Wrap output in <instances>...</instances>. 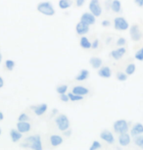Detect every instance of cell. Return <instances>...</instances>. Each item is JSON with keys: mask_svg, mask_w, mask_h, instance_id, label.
<instances>
[{"mask_svg": "<svg viewBox=\"0 0 143 150\" xmlns=\"http://www.w3.org/2000/svg\"><path fill=\"white\" fill-rule=\"evenodd\" d=\"M128 123L125 120H118L114 123L113 125V129L115 132H117V134H125V132H128Z\"/></svg>", "mask_w": 143, "mask_h": 150, "instance_id": "1", "label": "cell"}, {"mask_svg": "<svg viewBox=\"0 0 143 150\" xmlns=\"http://www.w3.org/2000/svg\"><path fill=\"white\" fill-rule=\"evenodd\" d=\"M37 11L45 16H53L55 14L54 8H53L51 3H49V2H42V3L38 4Z\"/></svg>", "mask_w": 143, "mask_h": 150, "instance_id": "2", "label": "cell"}, {"mask_svg": "<svg viewBox=\"0 0 143 150\" xmlns=\"http://www.w3.org/2000/svg\"><path fill=\"white\" fill-rule=\"evenodd\" d=\"M56 125H57L58 129H60V131L66 132L67 129H69L70 128V121L66 115L61 114L56 118Z\"/></svg>", "mask_w": 143, "mask_h": 150, "instance_id": "3", "label": "cell"}, {"mask_svg": "<svg viewBox=\"0 0 143 150\" xmlns=\"http://www.w3.org/2000/svg\"><path fill=\"white\" fill-rule=\"evenodd\" d=\"M130 33L131 39L135 42L139 41L142 38V33H141V30H140V27L138 24H133L132 26L130 27Z\"/></svg>", "mask_w": 143, "mask_h": 150, "instance_id": "4", "label": "cell"}, {"mask_svg": "<svg viewBox=\"0 0 143 150\" xmlns=\"http://www.w3.org/2000/svg\"><path fill=\"white\" fill-rule=\"evenodd\" d=\"M114 26L115 29L118 30H127L130 28L128 21L123 17H118L114 20Z\"/></svg>", "mask_w": 143, "mask_h": 150, "instance_id": "5", "label": "cell"}, {"mask_svg": "<svg viewBox=\"0 0 143 150\" xmlns=\"http://www.w3.org/2000/svg\"><path fill=\"white\" fill-rule=\"evenodd\" d=\"M89 10L95 17H99L102 14V8L100 6L99 0H91L89 3Z\"/></svg>", "mask_w": 143, "mask_h": 150, "instance_id": "6", "label": "cell"}, {"mask_svg": "<svg viewBox=\"0 0 143 150\" xmlns=\"http://www.w3.org/2000/svg\"><path fill=\"white\" fill-rule=\"evenodd\" d=\"M27 140L30 141V148L35 150L42 149V144H41V138L39 135H32L27 138Z\"/></svg>", "mask_w": 143, "mask_h": 150, "instance_id": "7", "label": "cell"}, {"mask_svg": "<svg viewBox=\"0 0 143 150\" xmlns=\"http://www.w3.org/2000/svg\"><path fill=\"white\" fill-rule=\"evenodd\" d=\"M75 30H77V35H85V33H88L89 30V25L86 24V23L80 21V23L77 24V27H75Z\"/></svg>", "mask_w": 143, "mask_h": 150, "instance_id": "8", "label": "cell"}, {"mask_svg": "<svg viewBox=\"0 0 143 150\" xmlns=\"http://www.w3.org/2000/svg\"><path fill=\"white\" fill-rule=\"evenodd\" d=\"M30 129H32V126L27 121H19L18 124H17V129L21 132L22 134L29 132L30 131Z\"/></svg>", "mask_w": 143, "mask_h": 150, "instance_id": "9", "label": "cell"}, {"mask_svg": "<svg viewBox=\"0 0 143 150\" xmlns=\"http://www.w3.org/2000/svg\"><path fill=\"white\" fill-rule=\"evenodd\" d=\"M100 137L109 144H113L115 142V137H114L113 134H112L111 132L107 131V129H105V131H103L101 132Z\"/></svg>", "mask_w": 143, "mask_h": 150, "instance_id": "10", "label": "cell"}, {"mask_svg": "<svg viewBox=\"0 0 143 150\" xmlns=\"http://www.w3.org/2000/svg\"><path fill=\"white\" fill-rule=\"evenodd\" d=\"M125 52H127V50H125V47H123V46H120V48H118V49L116 50H113V51L111 52V57L115 59V60H120V58L123 57L125 54Z\"/></svg>", "mask_w": 143, "mask_h": 150, "instance_id": "11", "label": "cell"}, {"mask_svg": "<svg viewBox=\"0 0 143 150\" xmlns=\"http://www.w3.org/2000/svg\"><path fill=\"white\" fill-rule=\"evenodd\" d=\"M143 134V125L140 123H136L132 126V128L130 129V135L132 137H137L139 134Z\"/></svg>", "mask_w": 143, "mask_h": 150, "instance_id": "12", "label": "cell"}, {"mask_svg": "<svg viewBox=\"0 0 143 150\" xmlns=\"http://www.w3.org/2000/svg\"><path fill=\"white\" fill-rule=\"evenodd\" d=\"M80 21L88 25H93L95 24V16L92 13H83L80 17Z\"/></svg>", "mask_w": 143, "mask_h": 150, "instance_id": "13", "label": "cell"}, {"mask_svg": "<svg viewBox=\"0 0 143 150\" xmlns=\"http://www.w3.org/2000/svg\"><path fill=\"white\" fill-rule=\"evenodd\" d=\"M119 143L122 146H128L130 143V135L125 132V134H120L119 137Z\"/></svg>", "mask_w": 143, "mask_h": 150, "instance_id": "14", "label": "cell"}, {"mask_svg": "<svg viewBox=\"0 0 143 150\" xmlns=\"http://www.w3.org/2000/svg\"><path fill=\"white\" fill-rule=\"evenodd\" d=\"M98 75H99L101 78L108 79L112 76V71L109 67H102L99 70V72H98Z\"/></svg>", "mask_w": 143, "mask_h": 150, "instance_id": "15", "label": "cell"}, {"mask_svg": "<svg viewBox=\"0 0 143 150\" xmlns=\"http://www.w3.org/2000/svg\"><path fill=\"white\" fill-rule=\"evenodd\" d=\"M63 142V138L60 137V135H57V134H53L50 137V143H51L52 146H59L61 145Z\"/></svg>", "mask_w": 143, "mask_h": 150, "instance_id": "16", "label": "cell"}, {"mask_svg": "<svg viewBox=\"0 0 143 150\" xmlns=\"http://www.w3.org/2000/svg\"><path fill=\"white\" fill-rule=\"evenodd\" d=\"M88 92H89L88 89L86 88L85 86H77L73 88V93L77 94V95H86Z\"/></svg>", "mask_w": 143, "mask_h": 150, "instance_id": "17", "label": "cell"}, {"mask_svg": "<svg viewBox=\"0 0 143 150\" xmlns=\"http://www.w3.org/2000/svg\"><path fill=\"white\" fill-rule=\"evenodd\" d=\"M32 109H33V111H35V115L41 116L47 111V105H46V104H41V105L32 107Z\"/></svg>", "mask_w": 143, "mask_h": 150, "instance_id": "18", "label": "cell"}, {"mask_svg": "<svg viewBox=\"0 0 143 150\" xmlns=\"http://www.w3.org/2000/svg\"><path fill=\"white\" fill-rule=\"evenodd\" d=\"M10 137L13 142H18V141L22 138V132L18 131V129H11Z\"/></svg>", "mask_w": 143, "mask_h": 150, "instance_id": "19", "label": "cell"}, {"mask_svg": "<svg viewBox=\"0 0 143 150\" xmlns=\"http://www.w3.org/2000/svg\"><path fill=\"white\" fill-rule=\"evenodd\" d=\"M89 64L91 65V67L93 68V69H99L101 67V65H102V60L98 57H92L90 58V60H89Z\"/></svg>", "mask_w": 143, "mask_h": 150, "instance_id": "20", "label": "cell"}, {"mask_svg": "<svg viewBox=\"0 0 143 150\" xmlns=\"http://www.w3.org/2000/svg\"><path fill=\"white\" fill-rule=\"evenodd\" d=\"M112 10L114 11L115 13H119L120 12V9H122V4H120V0H113L112 1Z\"/></svg>", "mask_w": 143, "mask_h": 150, "instance_id": "21", "label": "cell"}, {"mask_svg": "<svg viewBox=\"0 0 143 150\" xmlns=\"http://www.w3.org/2000/svg\"><path fill=\"white\" fill-rule=\"evenodd\" d=\"M80 46L82 48H85V49H89V48L91 47V45H92L90 43V41H89L88 39L85 38V36H82V38H80Z\"/></svg>", "mask_w": 143, "mask_h": 150, "instance_id": "22", "label": "cell"}, {"mask_svg": "<svg viewBox=\"0 0 143 150\" xmlns=\"http://www.w3.org/2000/svg\"><path fill=\"white\" fill-rule=\"evenodd\" d=\"M88 75H89V72L87 70H81L80 75L75 79H77V81H85L86 79L88 78Z\"/></svg>", "mask_w": 143, "mask_h": 150, "instance_id": "23", "label": "cell"}, {"mask_svg": "<svg viewBox=\"0 0 143 150\" xmlns=\"http://www.w3.org/2000/svg\"><path fill=\"white\" fill-rule=\"evenodd\" d=\"M135 70H136V66H135V64H133V63H130V64H128L127 68H125V73H127V75L128 76H131V75H133L134 72H135Z\"/></svg>", "mask_w": 143, "mask_h": 150, "instance_id": "24", "label": "cell"}, {"mask_svg": "<svg viewBox=\"0 0 143 150\" xmlns=\"http://www.w3.org/2000/svg\"><path fill=\"white\" fill-rule=\"evenodd\" d=\"M72 6V0H60L59 1V7L61 9H67Z\"/></svg>", "mask_w": 143, "mask_h": 150, "instance_id": "25", "label": "cell"}, {"mask_svg": "<svg viewBox=\"0 0 143 150\" xmlns=\"http://www.w3.org/2000/svg\"><path fill=\"white\" fill-rule=\"evenodd\" d=\"M134 143L138 147L143 149V135L139 134V135H137V137H134Z\"/></svg>", "mask_w": 143, "mask_h": 150, "instance_id": "26", "label": "cell"}, {"mask_svg": "<svg viewBox=\"0 0 143 150\" xmlns=\"http://www.w3.org/2000/svg\"><path fill=\"white\" fill-rule=\"evenodd\" d=\"M69 98L70 100L72 101H78V100H82L83 97L82 95H77V94H75V93H69Z\"/></svg>", "mask_w": 143, "mask_h": 150, "instance_id": "27", "label": "cell"}, {"mask_svg": "<svg viewBox=\"0 0 143 150\" xmlns=\"http://www.w3.org/2000/svg\"><path fill=\"white\" fill-rule=\"evenodd\" d=\"M117 79H118V81H127V79H128L127 73L119 72V73L117 74Z\"/></svg>", "mask_w": 143, "mask_h": 150, "instance_id": "28", "label": "cell"}, {"mask_svg": "<svg viewBox=\"0 0 143 150\" xmlns=\"http://www.w3.org/2000/svg\"><path fill=\"white\" fill-rule=\"evenodd\" d=\"M5 67L8 71H12L15 68V62L13 60H7L5 62Z\"/></svg>", "mask_w": 143, "mask_h": 150, "instance_id": "29", "label": "cell"}, {"mask_svg": "<svg viewBox=\"0 0 143 150\" xmlns=\"http://www.w3.org/2000/svg\"><path fill=\"white\" fill-rule=\"evenodd\" d=\"M134 58L138 61H143V47L140 48L138 51H136L135 55H134Z\"/></svg>", "mask_w": 143, "mask_h": 150, "instance_id": "30", "label": "cell"}, {"mask_svg": "<svg viewBox=\"0 0 143 150\" xmlns=\"http://www.w3.org/2000/svg\"><path fill=\"white\" fill-rule=\"evenodd\" d=\"M57 92L59 94H63V93H65L67 90H68V86H66V84H63V86H59L57 87Z\"/></svg>", "mask_w": 143, "mask_h": 150, "instance_id": "31", "label": "cell"}, {"mask_svg": "<svg viewBox=\"0 0 143 150\" xmlns=\"http://www.w3.org/2000/svg\"><path fill=\"white\" fill-rule=\"evenodd\" d=\"M101 148V143L99 142V141H97V140H95L93 141V143H92V145L90 146V150H95V149H99Z\"/></svg>", "mask_w": 143, "mask_h": 150, "instance_id": "32", "label": "cell"}, {"mask_svg": "<svg viewBox=\"0 0 143 150\" xmlns=\"http://www.w3.org/2000/svg\"><path fill=\"white\" fill-rule=\"evenodd\" d=\"M27 120H29V117H27L26 113H22L18 118V121H27Z\"/></svg>", "mask_w": 143, "mask_h": 150, "instance_id": "33", "label": "cell"}, {"mask_svg": "<svg viewBox=\"0 0 143 150\" xmlns=\"http://www.w3.org/2000/svg\"><path fill=\"white\" fill-rule=\"evenodd\" d=\"M60 99L63 101V102H68V101L70 100V98H69V95H67L65 94V93H63V94H60Z\"/></svg>", "mask_w": 143, "mask_h": 150, "instance_id": "34", "label": "cell"}, {"mask_svg": "<svg viewBox=\"0 0 143 150\" xmlns=\"http://www.w3.org/2000/svg\"><path fill=\"white\" fill-rule=\"evenodd\" d=\"M125 39L124 38H120L119 39H118V42H117V44L119 45V46H124V45L125 44Z\"/></svg>", "mask_w": 143, "mask_h": 150, "instance_id": "35", "label": "cell"}, {"mask_svg": "<svg viewBox=\"0 0 143 150\" xmlns=\"http://www.w3.org/2000/svg\"><path fill=\"white\" fill-rule=\"evenodd\" d=\"M85 0H75V4H77V7H81L83 4H85Z\"/></svg>", "mask_w": 143, "mask_h": 150, "instance_id": "36", "label": "cell"}, {"mask_svg": "<svg viewBox=\"0 0 143 150\" xmlns=\"http://www.w3.org/2000/svg\"><path fill=\"white\" fill-rule=\"evenodd\" d=\"M98 44H99V40H98V39H95L94 42L91 45V47L93 48V49H96V48L98 47Z\"/></svg>", "mask_w": 143, "mask_h": 150, "instance_id": "37", "label": "cell"}, {"mask_svg": "<svg viewBox=\"0 0 143 150\" xmlns=\"http://www.w3.org/2000/svg\"><path fill=\"white\" fill-rule=\"evenodd\" d=\"M134 2L138 7H143V0H134Z\"/></svg>", "mask_w": 143, "mask_h": 150, "instance_id": "38", "label": "cell"}, {"mask_svg": "<svg viewBox=\"0 0 143 150\" xmlns=\"http://www.w3.org/2000/svg\"><path fill=\"white\" fill-rule=\"evenodd\" d=\"M110 24H111V23H110V21H108V20H105V21L102 22V26L103 27H109V26H110Z\"/></svg>", "mask_w": 143, "mask_h": 150, "instance_id": "39", "label": "cell"}, {"mask_svg": "<svg viewBox=\"0 0 143 150\" xmlns=\"http://www.w3.org/2000/svg\"><path fill=\"white\" fill-rule=\"evenodd\" d=\"M3 86H4V81H3V79H2L1 77H0V88H1V87H3Z\"/></svg>", "mask_w": 143, "mask_h": 150, "instance_id": "40", "label": "cell"}, {"mask_svg": "<svg viewBox=\"0 0 143 150\" xmlns=\"http://www.w3.org/2000/svg\"><path fill=\"white\" fill-rule=\"evenodd\" d=\"M3 119H4V115H3V113L0 111V121H3Z\"/></svg>", "mask_w": 143, "mask_h": 150, "instance_id": "41", "label": "cell"}, {"mask_svg": "<svg viewBox=\"0 0 143 150\" xmlns=\"http://www.w3.org/2000/svg\"><path fill=\"white\" fill-rule=\"evenodd\" d=\"M1 61H2V55L0 54V63H1Z\"/></svg>", "mask_w": 143, "mask_h": 150, "instance_id": "42", "label": "cell"}, {"mask_svg": "<svg viewBox=\"0 0 143 150\" xmlns=\"http://www.w3.org/2000/svg\"><path fill=\"white\" fill-rule=\"evenodd\" d=\"M1 132H2V131H1V129H0V135H1Z\"/></svg>", "mask_w": 143, "mask_h": 150, "instance_id": "43", "label": "cell"}, {"mask_svg": "<svg viewBox=\"0 0 143 150\" xmlns=\"http://www.w3.org/2000/svg\"><path fill=\"white\" fill-rule=\"evenodd\" d=\"M142 36H143V35H142Z\"/></svg>", "mask_w": 143, "mask_h": 150, "instance_id": "44", "label": "cell"}]
</instances>
